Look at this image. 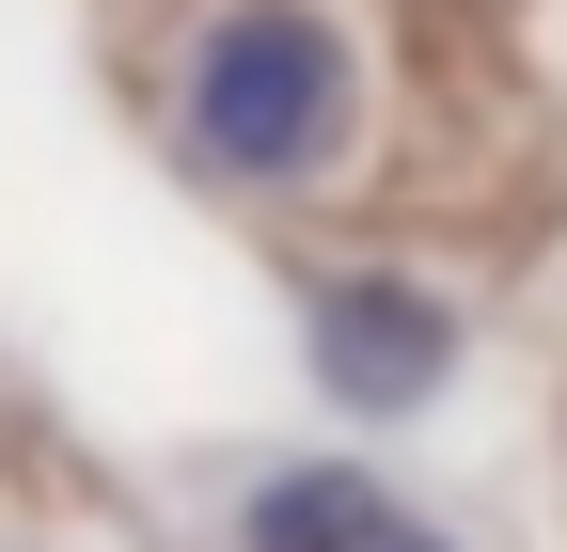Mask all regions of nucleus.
I'll use <instances>...</instances> for the list:
<instances>
[{
    "label": "nucleus",
    "mask_w": 567,
    "mask_h": 552,
    "mask_svg": "<svg viewBox=\"0 0 567 552\" xmlns=\"http://www.w3.org/2000/svg\"><path fill=\"white\" fill-rule=\"evenodd\" d=\"M347 95H363V63L300 0H252V17H221L189 48V143L221 174H316L347 143Z\"/></svg>",
    "instance_id": "obj_1"
},
{
    "label": "nucleus",
    "mask_w": 567,
    "mask_h": 552,
    "mask_svg": "<svg viewBox=\"0 0 567 552\" xmlns=\"http://www.w3.org/2000/svg\"><path fill=\"white\" fill-rule=\"evenodd\" d=\"M442 364H457L442 300H410V285H331V300H316V379H331L347 410H425Z\"/></svg>",
    "instance_id": "obj_2"
},
{
    "label": "nucleus",
    "mask_w": 567,
    "mask_h": 552,
    "mask_svg": "<svg viewBox=\"0 0 567 552\" xmlns=\"http://www.w3.org/2000/svg\"><path fill=\"white\" fill-rule=\"evenodd\" d=\"M394 521V490H363V473H268L252 490V552H363Z\"/></svg>",
    "instance_id": "obj_3"
}]
</instances>
